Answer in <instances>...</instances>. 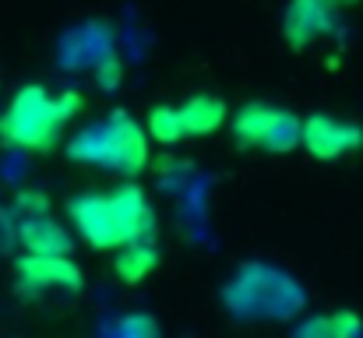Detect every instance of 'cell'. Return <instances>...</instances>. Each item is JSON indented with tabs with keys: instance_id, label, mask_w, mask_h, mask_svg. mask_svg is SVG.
<instances>
[{
	"instance_id": "6da1fadb",
	"label": "cell",
	"mask_w": 363,
	"mask_h": 338,
	"mask_svg": "<svg viewBox=\"0 0 363 338\" xmlns=\"http://www.w3.org/2000/svg\"><path fill=\"white\" fill-rule=\"evenodd\" d=\"M74 232L96 250H117L155 232V208L141 187L121 184L113 191H89L67 201Z\"/></svg>"
},
{
	"instance_id": "7a4b0ae2",
	"label": "cell",
	"mask_w": 363,
	"mask_h": 338,
	"mask_svg": "<svg viewBox=\"0 0 363 338\" xmlns=\"http://www.w3.org/2000/svg\"><path fill=\"white\" fill-rule=\"evenodd\" d=\"M82 110L78 92H46L43 85H25L11 96L7 110L0 113V141L7 148H25V152H50L67 120Z\"/></svg>"
},
{
	"instance_id": "3957f363",
	"label": "cell",
	"mask_w": 363,
	"mask_h": 338,
	"mask_svg": "<svg viewBox=\"0 0 363 338\" xmlns=\"http://www.w3.org/2000/svg\"><path fill=\"white\" fill-rule=\"evenodd\" d=\"M67 155L103 173L138 176L148 166V134L138 120H130V113L113 110L99 123L78 130L67 141Z\"/></svg>"
},
{
	"instance_id": "277c9868",
	"label": "cell",
	"mask_w": 363,
	"mask_h": 338,
	"mask_svg": "<svg viewBox=\"0 0 363 338\" xmlns=\"http://www.w3.org/2000/svg\"><path fill=\"white\" fill-rule=\"evenodd\" d=\"M233 137L240 148L282 155V152L300 148V116L282 106L250 103L240 113H233Z\"/></svg>"
},
{
	"instance_id": "5b68a950",
	"label": "cell",
	"mask_w": 363,
	"mask_h": 338,
	"mask_svg": "<svg viewBox=\"0 0 363 338\" xmlns=\"http://www.w3.org/2000/svg\"><path fill=\"white\" fill-rule=\"evenodd\" d=\"M14 286L21 296L78 293L85 286V275L67 254H28L25 250L14 261Z\"/></svg>"
},
{
	"instance_id": "8992f818",
	"label": "cell",
	"mask_w": 363,
	"mask_h": 338,
	"mask_svg": "<svg viewBox=\"0 0 363 338\" xmlns=\"http://www.w3.org/2000/svg\"><path fill=\"white\" fill-rule=\"evenodd\" d=\"M300 145L321 159V162H332V159H342L350 152H357L363 145V127L353 120H342V116H332V113H311L300 120Z\"/></svg>"
},
{
	"instance_id": "52a82bcc",
	"label": "cell",
	"mask_w": 363,
	"mask_h": 338,
	"mask_svg": "<svg viewBox=\"0 0 363 338\" xmlns=\"http://www.w3.org/2000/svg\"><path fill=\"white\" fill-rule=\"evenodd\" d=\"M353 0H289L286 4V14H282V32H286V43L293 50H307L314 46L321 35H328L342 11L350 7Z\"/></svg>"
},
{
	"instance_id": "ba28073f",
	"label": "cell",
	"mask_w": 363,
	"mask_h": 338,
	"mask_svg": "<svg viewBox=\"0 0 363 338\" xmlns=\"http://www.w3.org/2000/svg\"><path fill=\"white\" fill-rule=\"evenodd\" d=\"M18 243L28 254H71L74 236L67 232V225L50 219V212L43 215H25L18 225Z\"/></svg>"
},
{
	"instance_id": "9c48e42d",
	"label": "cell",
	"mask_w": 363,
	"mask_h": 338,
	"mask_svg": "<svg viewBox=\"0 0 363 338\" xmlns=\"http://www.w3.org/2000/svg\"><path fill=\"white\" fill-rule=\"evenodd\" d=\"M155 264H159V247L152 243V236L123 243V247H117V257H113V271L123 286L145 282L155 271Z\"/></svg>"
},
{
	"instance_id": "30bf717a",
	"label": "cell",
	"mask_w": 363,
	"mask_h": 338,
	"mask_svg": "<svg viewBox=\"0 0 363 338\" xmlns=\"http://www.w3.org/2000/svg\"><path fill=\"white\" fill-rule=\"evenodd\" d=\"M177 110L184 120V134H194V137H208L226 123V103L216 99V96H191Z\"/></svg>"
},
{
	"instance_id": "8fae6325",
	"label": "cell",
	"mask_w": 363,
	"mask_h": 338,
	"mask_svg": "<svg viewBox=\"0 0 363 338\" xmlns=\"http://www.w3.org/2000/svg\"><path fill=\"white\" fill-rule=\"evenodd\" d=\"M293 338H363V321L353 310H335V314H314L296 325Z\"/></svg>"
},
{
	"instance_id": "7c38bea8",
	"label": "cell",
	"mask_w": 363,
	"mask_h": 338,
	"mask_svg": "<svg viewBox=\"0 0 363 338\" xmlns=\"http://www.w3.org/2000/svg\"><path fill=\"white\" fill-rule=\"evenodd\" d=\"M145 134L148 141H159V145H177L184 137V120L177 106H152L148 120H145Z\"/></svg>"
},
{
	"instance_id": "4fadbf2b",
	"label": "cell",
	"mask_w": 363,
	"mask_h": 338,
	"mask_svg": "<svg viewBox=\"0 0 363 338\" xmlns=\"http://www.w3.org/2000/svg\"><path fill=\"white\" fill-rule=\"evenodd\" d=\"M103 338H159V325L148 317V314H127V317H117Z\"/></svg>"
},
{
	"instance_id": "5bb4252c",
	"label": "cell",
	"mask_w": 363,
	"mask_h": 338,
	"mask_svg": "<svg viewBox=\"0 0 363 338\" xmlns=\"http://www.w3.org/2000/svg\"><path fill=\"white\" fill-rule=\"evenodd\" d=\"M96 74H99L103 89H110V92H113V89L121 85V78H123V64L117 60V57H106V60L99 64V71H96Z\"/></svg>"
},
{
	"instance_id": "9a60e30c",
	"label": "cell",
	"mask_w": 363,
	"mask_h": 338,
	"mask_svg": "<svg viewBox=\"0 0 363 338\" xmlns=\"http://www.w3.org/2000/svg\"><path fill=\"white\" fill-rule=\"evenodd\" d=\"M14 208L21 212V215H43V212H50V201L43 198V194H18V201H14Z\"/></svg>"
}]
</instances>
